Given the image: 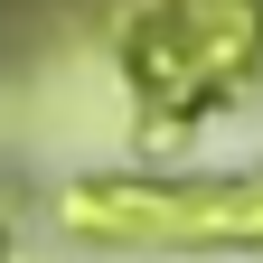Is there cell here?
Listing matches in <instances>:
<instances>
[{"label":"cell","mask_w":263,"mask_h":263,"mask_svg":"<svg viewBox=\"0 0 263 263\" xmlns=\"http://www.w3.org/2000/svg\"><path fill=\"white\" fill-rule=\"evenodd\" d=\"M66 226L104 245H263V179H85Z\"/></svg>","instance_id":"cell-2"},{"label":"cell","mask_w":263,"mask_h":263,"mask_svg":"<svg viewBox=\"0 0 263 263\" xmlns=\"http://www.w3.org/2000/svg\"><path fill=\"white\" fill-rule=\"evenodd\" d=\"M263 57V10L254 0H141L132 10V38H122V66H132V94L151 113H197L207 94L245 85V66Z\"/></svg>","instance_id":"cell-1"}]
</instances>
